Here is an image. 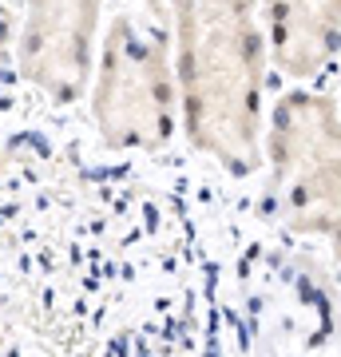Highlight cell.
Segmentation results:
<instances>
[{"instance_id":"obj_1","label":"cell","mask_w":341,"mask_h":357,"mask_svg":"<svg viewBox=\"0 0 341 357\" xmlns=\"http://www.w3.org/2000/svg\"><path fill=\"white\" fill-rule=\"evenodd\" d=\"M179 107L187 139L227 171L262 147V32L254 0H175Z\"/></svg>"},{"instance_id":"obj_2","label":"cell","mask_w":341,"mask_h":357,"mask_svg":"<svg viewBox=\"0 0 341 357\" xmlns=\"http://www.w3.org/2000/svg\"><path fill=\"white\" fill-rule=\"evenodd\" d=\"M274 191L290 230L329 238L341 262V112L329 96L286 91L266 128Z\"/></svg>"},{"instance_id":"obj_3","label":"cell","mask_w":341,"mask_h":357,"mask_svg":"<svg viewBox=\"0 0 341 357\" xmlns=\"http://www.w3.org/2000/svg\"><path fill=\"white\" fill-rule=\"evenodd\" d=\"M179 88L167 68L163 44L119 16L100 44V68L91 84V119L107 147L155 151L175 131Z\"/></svg>"},{"instance_id":"obj_4","label":"cell","mask_w":341,"mask_h":357,"mask_svg":"<svg viewBox=\"0 0 341 357\" xmlns=\"http://www.w3.org/2000/svg\"><path fill=\"white\" fill-rule=\"evenodd\" d=\"M103 0H28L16 64L52 100H76L88 88L91 48Z\"/></svg>"},{"instance_id":"obj_5","label":"cell","mask_w":341,"mask_h":357,"mask_svg":"<svg viewBox=\"0 0 341 357\" xmlns=\"http://www.w3.org/2000/svg\"><path fill=\"white\" fill-rule=\"evenodd\" d=\"M266 24L282 72L314 79L341 44V0H266Z\"/></svg>"}]
</instances>
